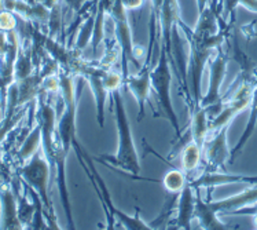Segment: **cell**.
Segmentation results:
<instances>
[{
    "instance_id": "ac0fdd59",
    "label": "cell",
    "mask_w": 257,
    "mask_h": 230,
    "mask_svg": "<svg viewBox=\"0 0 257 230\" xmlns=\"http://www.w3.org/2000/svg\"><path fill=\"white\" fill-rule=\"evenodd\" d=\"M187 182H189V175L182 171L180 168L173 167L169 171H167V174L161 179L165 192L171 194L180 193L184 186L187 185Z\"/></svg>"
},
{
    "instance_id": "7c38bea8",
    "label": "cell",
    "mask_w": 257,
    "mask_h": 230,
    "mask_svg": "<svg viewBox=\"0 0 257 230\" xmlns=\"http://www.w3.org/2000/svg\"><path fill=\"white\" fill-rule=\"evenodd\" d=\"M257 203V185H253L252 188L243 190L241 193L232 194L230 197L223 200H217V201H209L210 208L216 211L217 214L221 212H227L231 214L232 211L243 208L247 205L256 204Z\"/></svg>"
},
{
    "instance_id": "ba28073f",
    "label": "cell",
    "mask_w": 257,
    "mask_h": 230,
    "mask_svg": "<svg viewBox=\"0 0 257 230\" xmlns=\"http://www.w3.org/2000/svg\"><path fill=\"white\" fill-rule=\"evenodd\" d=\"M107 69L102 68L99 63L87 62L81 65L77 76L84 80L88 84L89 90L92 91L95 104H96V119L99 123V127L105 126V108H106V98L109 95V91L106 90L105 83H103V74Z\"/></svg>"
},
{
    "instance_id": "8992f818",
    "label": "cell",
    "mask_w": 257,
    "mask_h": 230,
    "mask_svg": "<svg viewBox=\"0 0 257 230\" xmlns=\"http://www.w3.org/2000/svg\"><path fill=\"white\" fill-rule=\"evenodd\" d=\"M28 106H20L18 105V98H17V87L16 83L11 86L9 90V98H7V106L6 112L3 113V119L0 121V173L6 175H11L7 167L5 157V141L9 138L11 131L16 128V126L24 119V116L27 113Z\"/></svg>"
},
{
    "instance_id": "8fae6325",
    "label": "cell",
    "mask_w": 257,
    "mask_h": 230,
    "mask_svg": "<svg viewBox=\"0 0 257 230\" xmlns=\"http://www.w3.org/2000/svg\"><path fill=\"white\" fill-rule=\"evenodd\" d=\"M195 193L197 189L193 188L190 182L184 186L178 197L176 205V229H191V220L194 219L195 211Z\"/></svg>"
},
{
    "instance_id": "44dd1931",
    "label": "cell",
    "mask_w": 257,
    "mask_h": 230,
    "mask_svg": "<svg viewBox=\"0 0 257 230\" xmlns=\"http://www.w3.org/2000/svg\"><path fill=\"white\" fill-rule=\"evenodd\" d=\"M65 5L68 6L69 9H72V10L77 14V13H80V11L83 10V7H84V5L83 3H80L79 0H62Z\"/></svg>"
},
{
    "instance_id": "cb8c5ba5",
    "label": "cell",
    "mask_w": 257,
    "mask_h": 230,
    "mask_svg": "<svg viewBox=\"0 0 257 230\" xmlns=\"http://www.w3.org/2000/svg\"><path fill=\"white\" fill-rule=\"evenodd\" d=\"M9 178H10V175H6V174L0 173V185L5 182L6 179H9Z\"/></svg>"
},
{
    "instance_id": "7402d4cb",
    "label": "cell",
    "mask_w": 257,
    "mask_h": 230,
    "mask_svg": "<svg viewBox=\"0 0 257 230\" xmlns=\"http://www.w3.org/2000/svg\"><path fill=\"white\" fill-rule=\"evenodd\" d=\"M35 2L39 3V5H43L44 7H47L48 10H51L53 7H55V6L61 3V0H35Z\"/></svg>"
},
{
    "instance_id": "ffe728a7",
    "label": "cell",
    "mask_w": 257,
    "mask_h": 230,
    "mask_svg": "<svg viewBox=\"0 0 257 230\" xmlns=\"http://www.w3.org/2000/svg\"><path fill=\"white\" fill-rule=\"evenodd\" d=\"M238 6H241L250 13L257 14V0H238Z\"/></svg>"
},
{
    "instance_id": "7a4b0ae2",
    "label": "cell",
    "mask_w": 257,
    "mask_h": 230,
    "mask_svg": "<svg viewBox=\"0 0 257 230\" xmlns=\"http://www.w3.org/2000/svg\"><path fill=\"white\" fill-rule=\"evenodd\" d=\"M51 168L53 167L47 160L42 147L29 160L17 166L16 174L27 183L29 188L33 189L40 196L43 204H44V209H46V219H47L50 229H61L57 222L53 200L48 193Z\"/></svg>"
},
{
    "instance_id": "484cf974",
    "label": "cell",
    "mask_w": 257,
    "mask_h": 230,
    "mask_svg": "<svg viewBox=\"0 0 257 230\" xmlns=\"http://www.w3.org/2000/svg\"><path fill=\"white\" fill-rule=\"evenodd\" d=\"M80 3H83V5H84L85 2H94V0H79Z\"/></svg>"
},
{
    "instance_id": "6da1fadb",
    "label": "cell",
    "mask_w": 257,
    "mask_h": 230,
    "mask_svg": "<svg viewBox=\"0 0 257 230\" xmlns=\"http://www.w3.org/2000/svg\"><path fill=\"white\" fill-rule=\"evenodd\" d=\"M110 95L113 98L115 126L118 130V147H117L115 155H111V156L102 155L99 160L106 162V164H110L113 168H118L121 171L126 173V175L137 179L141 174V162H139L137 146H135V141L132 135L131 123L126 115L121 90H115Z\"/></svg>"
},
{
    "instance_id": "30bf717a",
    "label": "cell",
    "mask_w": 257,
    "mask_h": 230,
    "mask_svg": "<svg viewBox=\"0 0 257 230\" xmlns=\"http://www.w3.org/2000/svg\"><path fill=\"white\" fill-rule=\"evenodd\" d=\"M0 229L3 230H21L24 229L20 215H18V203L10 178L6 179L0 185Z\"/></svg>"
},
{
    "instance_id": "9a60e30c",
    "label": "cell",
    "mask_w": 257,
    "mask_h": 230,
    "mask_svg": "<svg viewBox=\"0 0 257 230\" xmlns=\"http://www.w3.org/2000/svg\"><path fill=\"white\" fill-rule=\"evenodd\" d=\"M204 157V149L200 143H197L194 139H190L183 146L180 152V170L184 171L190 177V174L194 173L197 168L200 167L201 162Z\"/></svg>"
},
{
    "instance_id": "52a82bcc",
    "label": "cell",
    "mask_w": 257,
    "mask_h": 230,
    "mask_svg": "<svg viewBox=\"0 0 257 230\" xmlns=\"http://www.w3.org/2000/svg\"><path fill=\"white\" fill-rule=\"evenodd\" d=\"M227 62H228L227 51H224L221 46L216 48V51L209 59V87L206 94L202 95L200 100V106L202 108L219 105L223 100L220 90L226 78Z\"/></svg>"
},
{
    "instance_id": "d4e9b609",
    "label": "cell",
    "mask_w": 257,
    "mask_h": 230,
    "mask_svg": "<svg viewBox=\"0 0 257 230\" xmlns=\"http://www.w3.org/2000/svg\"><path fill=\"white\" fill-rule=\"evenodd\" d=\"M5 9V0H0V10Z\"/></svg>"
},
{
    "instance_id": "5b68a950",
    "label": "cell",
    "mask_w": 257,
    "mask_h": 230,
    "mask_svg": "<svg viewBox=\"0 0 257 230\" xmlns=\"http://www.w3.org/2000/svg\"><path fill=\"white\" fill-rule=\"evenodd\" d=\"M227 131L228 127L221 130L210 131L204 142V157L206 162L205 171H224L227 163H230L231 150L227 143Z\"/></svg>"
},
{
    "instance_id": "4fadbf2b",
    "label": "cell",
    "mask_w": 257,
    "mask_h": 230,
    "mask_svg": "<svg viewBox=\"0 0 257 230\" xmlns=\"http://www.w3.org/2000/svg\"><path fill=\"white\" fill-rule=\"evenodd\" d=\"M194 218L200 222V226L202 227V229H208V230L228 229V225L220 220L219 214L210 208L209 201H205V200H202V197H201V189H197V193H195Z\"/></svg>"
},
{
    "instance_id": "e0dca14e",
    "label": "cell",
    "mask_w": 257,
    "mask_h": 230,
    "mask_svg": "<svg viewBox=\"0 0 257 230\" xmlns=\"http://www.w3.org/2000/svg\"><path fill=\"white\" fill-rule=\"evenodd\" d=\"M39 149H42V128H40L39 123L36 121V124L29 131V134L24 138L21 146L17 149V166H20L22 163L29 160Z\"/></svg>"
},
{
    "instance_id": "277c9868",
    "label": "cell",
    "mask_w": 257,
    "mask_h": 230,
    "mask_svg": "<svg viewBox=\"0 0 257 230\" xmlns=\"http://www.w3.org/2000/svg\"><path fill=\"white\" fill-rule=\"evenodd\" d=\"M128 11L122 6L121 0H110L107 14L114 25V39L121 51V72L125 78L128 74V62H132L135 68L141 69L142 63L139 62L135 43L132 39V31L128 21Z\"/></svg>"
},
{
    "instance_id": "3957f363",
    "label": "cell",
    "mask_w": 257,
    "mask_h": 230,
    "mask_svg": "<svg viewBox=\"0 0 257 230\" xmlns=\"http://www.w3.org/2000/svg\"><path fill=\"white\" fill-rule=\"evenodd\" d=\"M169 57L167 50L160 46V57L157 62L152 66L150 72V82H152V90L157 97L158 108L163 110L164 116L168 119L171 126L175 130L176 138H180L182 130L176 112L173 109L172 100H171V82H172V73L169 68Z\"/></svg>"
},
{
    "instance_id": "2e32d148",
    "label": "cell",
    "mask_w": 257,
    "mask_h": 230,
    "mask_svg": "<svg viewBox=\"0 0 257 230\" xmlns=\"http://www.w3.org/2000/svg\"><path fill=\"white\" fill-rule=\"evenodd\" d=\"M189 134L191 135V139H194L201 146H204L205 139L209 134V116L206 109L202 106H197L191 109Z\"/></svg>"
},
{
    "instance_id": "d6986e66",
    "label": "cell",
    "mask_w": 257,
    "mask_h": 230,
    "mask_svg": "<svg viewBox=\"0 0 257 230\" xmlns=\"http://www.w3.org/2000/svg\"><path fill=\"white\" fill-rule=\"evenodd\" d=\"M17 26H18V16L13 11L3 9L0 10V31L3 32H11L17 31Z\"/></svg>"
},
{
    "instance_id": "9c48e42d",
    "label": "cell",
    "mask_w": 257,
    "mask_h": 230,
    "mask_svg": "<svg viewBox=\"0 0 257 230\" xmlns=\"http://www.w3.org/2000/svg\"><path fill=\"white\" fill-rule=\"evenodd\" d=\"M150 72H152V58H146L142 68L139 69L137 74L128 73L124 78V87L131 93L139 108V112H138L139 121H142L143 117L146 116V104L152 91Z\"/></svg>"
},
{
    "instance_id": "603a6c76",
    "label": "cell",
    "mask_w": 257,
    "mask_h": 230,
    "mask_svg": "<svg viewBox=\"0 0 257 230\" xmlns=\"http://www.w3.org/2000/svg\"><path fill=\"white\" fill-rule=\"evenodd\" d=\"M210 5V0H197V7H198V14Z\"/></svg>"
},
{
    "instance_id": "5bb4252c",
    "label": "cell",
    "mask_w": 257,
    "mask_h": 230,
    "mask_svg": "<svg viewBox=\"0 0 257 230\" xmlns=\"http://www.w3.org/2000/svg\"><path fill=\"white\" fill-rule=\"evenodd\" d=\"M249 109H250V113H249V119H247L246 126H245V130L242 132L241 138L238 139L236 145L232 149H231V157H230V164L234 163L236 157L241 155V152L243 150V147L246 146V143L249 142V139L252 138V135L254 134L257 127V84L254 90H253L252 100H250V104H249Z\"/></svg>"
}]
</instances>
